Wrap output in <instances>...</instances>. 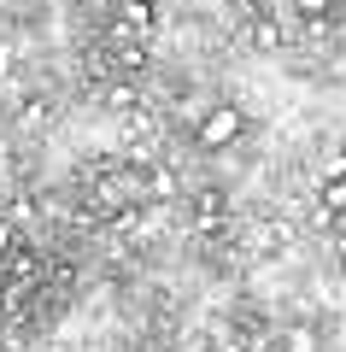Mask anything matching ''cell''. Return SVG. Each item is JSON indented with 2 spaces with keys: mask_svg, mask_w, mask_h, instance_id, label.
I'll return each instance as SVG.
<instances>
[{
  "mask_svg": "<svg viewBox=\"0 0 346 352\" xmlns=\"http://www.w3.org/2000/svg\"><path fill=\"white\" fill-rule=\"evenodd\" d=\"M241 135H247V112H241V106H206L199 124H194V147L199 153H229Z\"/></svg>",
  "mask_w": 346,
  "mask_h": 352,
  "instance_id": "1",
  "label": "cell"
},
{
  "mask_svg": "<svg viewBox=\"0 0 346 352\" xmlns=\"http://www.w3.org/2000/svg\"><path fill=\"white\" fill-rule=\"evenodd\" d=\"M153 0H118V30L111 36H136V41H147L153 36Z\"/></svg>",
  "mask_w": 346,
  "mask_h": 352,
  "instance_id": "2",
  "label": "cell"
},
{
  "mask_svg": "<svg viewBox=\"0 0 346 352\" xmlns=\"http://www.w3.org/2000/svg\"><path fill=\"white\" fill-rule=\"evenodd\" d=\"M188 217H194V229H223L229 206H223V194H217V188H199L194 200H188Z\"/></svg>",
  "mask_w": 346,
  "mask_h": 352,
  "instance_id": "3",
  "label": "cell"
},
{
  "mask_svg": "<svg viewBox=\"0 0 346 352\" xmlns=\"http://www.w3.org/2000/svg\"><path fill=\"white\" fill-rule=\"evenodd\" d=\"M294 12L305 18V24H329V18H334V0H294Z\"/></svg>",
  "mask_w": 346,
  "mask_h": 352,
  "instance_id": "4",
  "label": "cell"
},
{
  "mask_svg": "<svg viewBox=\"0 0 346 352\" xmlns=\"http://www.w3.org/2000/svg\"><path fill=\"white\" fill-rule=\"evenodd\" d=\"M323 206L346 217V176H334V182H323Z\"/></svg>",
  "mask_w": 346,
  "mask_h": 352,
  "instance_id": "5",
  "label": "cell"
},
{
  "mask_svg": "<svg viewBox=\"0 0 346 352\" xmlns=\"http://www.w3.org/2000/svg\"><path fill=\"white\" fill-rule=\"evenodd\" d=\"M111 106H118V112H129V106H136V88L118 82V88H111Z\"/></svg>",
  "mask_w": 346,
  "mask_h": 352,
  "instance_id": "6",
  "label": "cell"
},
{
  "mask_svg": "<svg viewBox=\"0 0 346 352\" xmlns=\"http://www.w3.org/2000/svg\"><path fill=\"white\" fill-rule=\"evenodd\" d=\"M334 176H346V153H329V170H323V182H334Z\"/></svg>",
  "mask_w": 346,
  "mask_h": 352,
  "instance_id": "7",
  "label": "cell"
},
{
  "mask_svg": "<svg viewBox=\"0 0 346 352\" xmlns=\"http://www.w3.org/2000/svg\"><path fill=\"white\" fill-rule=\"evenodd\" d=\"M0 305H6V282H0Z\"/></svg>",
  "mask_w": 346,
  "mask_h": 352,
  "instance_id": "8",
  "label": "cell"
}]
</instances>
